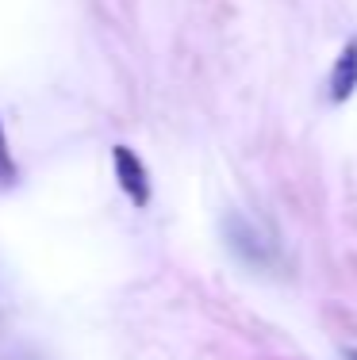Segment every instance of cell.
<instances>
[{
  "label": "cell",
  "mask_w": 357,
  "mask_h": 360,
  "mask_svg": "<svg viewBox=\"0 0 357 360\" xmlns=\"http://www.w3.org/2000/svg\"><path fill=\"white\" fill-rule=\"evenodd\" d=\"M223 238H227V250H231L246 269L253 272H277L280 269V245L277 238H269L258 222H250L242 211H231L223 219Z\"/></svg>",
  "instance_id": "cell-1"
},
{
  "label": "cell",
  "mask_w": 357,
  "mask_h": 360,
  "mask_svg": "<svg viewBox=\"0 0 357 360\" xmlns=\"http://www.w3.org/2000/svg\"><path fill=\"white\" fill-rule=\"evenodd\" d=\"M112 169H115V184L119 192L131 200V207H150V173L142 165V158L131 150V146H112Z\"/></svg>",
  "instance_id": "cell-2"
},
{
  "label": "cell",
  "mask_w": 357,
  "mask_h": 360,
  "mask_svg": "<svg viewBox=\"0 0 357 360\" xmlns=\"http://www.w3.org/2000/svg\"><path fill=\"white\" fill-rule=\"evenodd\" d=\"M353 92H357V35L334 58V70H330V104H346Z\"/></svg>",
  "instance_id": "cell-3"
},
{
  "label": "cell",
  "mask_w": 357,
  "mask_h": 360,
  "mask_svg": "<svg viewBox=\"0 0 357 360\" xmlns=\"http://www.w3.org/2000/svg\"><path fill=\"white\" fill-rule=\"evenodd\" d=\"M20 169H15V158L8 150V134H4V123H0V184H15Z\"/></svg>",
  "instance_id": "cell-4"
},
{
  "label": "cell",
  "mask_w": 357,
  "mask_h": 360,
  "mask_svg": "<svg viewBox=\"0 0 357 360\" xmlns=\"http://www.w3.org/2000/svg\"><path fill=\"white\" fill-rule=\"evenodd\" d=\"M342 360H357V349H342Z\"/></svg>",
  "instance_id": "cell-5"
}]
</instances>
